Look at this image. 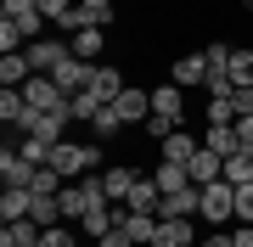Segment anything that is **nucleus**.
Here are the masks:
<instances>
[{
  "label": "nucleus",
  "instance_id": "1",
  "mask_svg": "<svg viewBox=\"0 0 253 247\" xmlns=\"http://www.w3.org/2000/svg\"><path fill=\"white\" fill-rule=\"evenodd\" d=\"M45 169H56L62 180H84V174H96V169H107V163H101V146L56 141V146H51V163H45Z\"/></svg>",
  "mask_w": 253,
  "mask_h": 247
},
{
  "label": "nucleus",
  "instance_id": "2",
  "mask_svg": "<svg viewBox=\"0 0 253 247\" xmlns=\"http://www.w3.org/2000/svg\"><path fill=\"white\" fill-rule=\"evenodd\" d=\"M197 219H208V225H225V219H236V185L231 180H214V185H203V213Z\"/></svg>",
  "mask_w": 253,
  "mask_h": 247
},
{
  "label": "nucleus",
  "instance_id": "3",
  "mask_svg": "<svg viewBox=\"0 0 253 247\" xmlns=\"http://www.w3.org/2000/svg\"><path fill=\"white\" fill-rule=\"evenodd\" d=\"M23 51H28V62H34V73H56V68L73 56V45H68L62 34H56V39H45V34H40V39H28Z\"/></svg>",
  "mask_w": 253,
  "mask_h": 247
},
{
  "label": "nucleus",
  "instance_id": "4",
  "mask_svg": "<svg viewBox=\"0 0 253 247\" xmlns=\"http://www.w3.org/2000/svg\"><path fill=\"white\" fill-rule=\"evenodd\" d=\"M203 213V185H186V191H169L158 202V219H191Z\"/></svg>",
  "mask_w": 253,
  "mask_h": 247
},
{
  "label": "nucleus",
  "instance_id": "5",
  "mask_svg": "<svg viewBox=\"0 0 253 247\" xmlns=\"http://www.w3.org/2000/svg\"><path fill=\"white\" fill-rule=\"evenodd\" d=\"M152 118H169V124H186V90H180V84H158V90H152Z\"/></svg>",
  "mask_w": 253,
  "mask_h": 247
},
{
  "label": "nucleus",
  "instance_id": "6",
  "mask_svg": "<svg viewBox=\"0 0 253 247\" xmlns=\"http://www.w3.org/2000/svg\"><path fill=\"white\" fill-rule=\"evenodd\" d=\"M169 79L180 84V90H203V84H208V56H203V51H191V56H180V62L169 68Z\"/></svg>",
  "mask_w": 253,
  "mask_h": 247
},
{
  "label": "nucleus",
  "instance_id": "7",
  "mask_svg": "<svg viewBox=\"0 0 253 247\" xmlns=\"http://www.w3.org/2000/svg\"><path fill=\"white\" fill-rule=\"evenodd\" d=\"M113 107H118V118H124V124H146V118H152V90H135V84H124V96H118Z\"/></svg>",
  "mask_w": 253,
  "mask_h": 247
},
{
  "label": "nucleus",
  "instance_id": "8",
  "mask_svg": "<svg viewBox=\"0 0 253 247\" xmlns=\"http://www.w3.org/2000/svg\"><path fill=\"white\" fill-rule=\"evenodd\" d=\"M197 152H203V141L191 135V129H174L169 141H158V157H163V163H191Z\"/></svg>",
  "mask_w": 253,
  "mask_h": 247
},
{
  "label": "nucleus",
  "instance_id": "9",
  "mask_svg": "<svg viewBox=\"0 0 253 247\" xmlns=\"http://www.w3.org/2000/svg\"><path fill=\"white\" fill-rule=\"evenodd\" d=\"M34 174H40V169L28 163L23 152H11V146L0 152V180H6V185H23V191H34Z\"/></svg>",
  "mask_w": 253,
  "mask_h": 247
},
{
  "label": "nucleus",
  "instance_id": "10",
  "mask_svg": "<svg viewBox=\"0 0 253 247\" xmlns=\"http://www.w3.org/2000/svg\"><path fill=\"white\" fill-rule=\"evenodd\" d=\"M28 79H34V62H28V51H6V56H0V84H6V90H23Z\"/></svg>",
  "mask_w": 253,
  "mask_h": 247
},
{
  "label": "nucleus",
  "instance_id": "11",
  "mask_svg": "<svg viewBox=\"0 0 253 247\" xmlns=\"http://www.w3.org/2000/svg\"><path fill=\"white\" fill-rule=\"evenodd\" d=\"M118 225L135 236V247H152V236H158V213H135V208H124V202H118Z\"/></svg>",
  "mask_w": 253,
  "mask_h": 247
},
{
  "label": "nucleus",
  "instance_id": "12",
  "mask_svg": "<svg viewBox=\"0 0 253 247\" xmlns=\"http://www.w3.org/2000/svg\"><path fill=\"white\" fill-rule=\"evenodd\" d=\"M51 79H56V84H62V90H68V96H79V90H84V84H90V79H96V62H79V56H68V62H62V68H56V73H51Z\"/></svg>",
  "mask_w": 253,
  "mask_h": 247
},
{
  "label": "nucleus",
  "instance_id": "13",
  "mask_svg": "<svg viewBox=\"0 0 253 247\" xmlns=\"http://www.w3.org/2000/svg\"><path fill=\"white\" fill-rule=\"evenodd\" d=\"M84 90H90L96 101H118V96H124V73H118L113 62H96V79L84 84Z\"/></svg>",
  "mask_w": 253,
  "mask_h": 247
},
{
  "label": "nucleus",
  "instance_id": "14",
  "mask_svg": "<svg viewBox=\"0 0 253 247\" xmlns=\"http://www.w3.org/2000/svg\"><path fill=\"white\" fill-rule=\"evenodd\" d=\"M186 169H191V185H214V180H225V157H219V152H208V146L191 157Z\"/></svg>",
  "mask_w": 253,
  "mask_h": 247
},
{
  "label": "nucleus",
  "instance_id": "15",
  "mask_svg": "<svg viewBox=\"0 0 253 247\" xmlns=\"http://www.w3.org/2000/svg\"><path fill=\"white\" fill-rule=\"evenodd\" d=\"M203 146L231 157V152H242V135H236V124H203Z\"/></svg>",
  "mask_w": 253,
  "mask_h": 247
},
{
  "label": "nucleus",
  "instance_id": "16",
  "mask_svg": "<svg viewBox=\"0 0 253 247\" xmlns=\"http://www.w3.org/2000/svg\"><path fill=\"white\" fill-rule=\"evenodd\" d=\"M40 236H45L40 219H11L6 230H0V247H40Z\"/></svg>",
  "mask_w": 253,
  "mask_h": 247
},
{
  "label": "nucleus",
  "instance_id": "17",
  "mask_svg": "<svg viewBox=\"0 0 253 247\" xmlns=\"http://www.w3.org/2000/svg\"><path fill=\"white\" fill-rule=\"evenodd\" d=\"M135 180H141V174H135V169H124V163L101 169V185H107V197H113V202H129V191H135Z\"/></svg>",
  "mask_w": 253,
  "mask_h": 247
},
{
  "label": "nucleus",
  "instance_id": "18",
  "mask_svg": "<svg viewBox=\"0 0 253 247\" xmlns=\"http://www.w3.org/2000/svg\"><path fill=\"white\" fill-rule=\"evenodd\" d=\"M34 213V191H23V185H6V197H0V219H28Z\"/></svg>",
  "mask_w": 253,
  "mask_h": 247
},
{
  "label": "nucleus",
  "instance_id": "19",
  "mask_svg": "<svg viewBox=\"0 0 253 247\" xmlns=\"http://www.w3.org/2000/svg\"><path fill=\"white\" fill-rule=\"evenodd\" d=\"M152 247H197V242H191V219H158Z\"/></svg>",
  "mask_w": 253,
  "mask_h": 247
},
{
  "label": "nucleus",
  "instance_id": "20",
  "mask_svg": "<svg viewBox=\"0 0 253 247\" xmlns=\"http://www.w3.org/2000/svg\"><path fill=\"white\" fill-rule=\"evenodd\" d=\"M152 180H158V191L169 197V191H186V185H191V169H186V163H163V157H158Z\"/></svg>",
  "mask_w": 253,
  "mask_h": 247
},
{
  "label": "nucleus",
  "instance_id": "21",
  "mask_svg": "<svg viewBox=\"0 0 253 247\" xmlns=\"http://www.w3.org/2000/svg\"><path fill=\"white\" fill-rule=\"evenodd\" d=\"M158 202H163L158 180H152V174H141V180H135V191H129V202H124V208H135V213H158Z\"/></svg>",
  "mask_w": 253,
  "mask_h": 247
},
{
  "label": "nucleus",
  "instance_id": "22",
  "mask_svg": "<svg viewBox=\"0 0 253 247\" xmlns=\"http://www.w3.org/2000/svg\"><path fill=\"white\" fill-rule=\"evenodd\" d=\"M225 180L231 185H253V146H242V152L225 157Z\"/></svg>",
  "mask_w": 253,
  "mask_h": 247
},
{
  "label": "nucleus",
  "instance_id": "23",
  "mask_svg": "<svg viewBox=\"0 0 253 247\" xmlns=\"http://www.w3.org/2000/svg\"><path fill=\"white\" fill-rule=\"evenodd\" d=\"M101 39H107L101 28H84V34H73L68 45H73V56H79V62H101Z\"/></svg>",
  "mask_w": 253,
  "mask_h": 247
},
{
  "label": "nucleus",
  "instance_id": "24",
  "mask_svg": "<svg viewBox=\"0 0 253 247\" xmlns=\"http://www.w3.org/2000/svg\"><path fill=\"white\" fill-rule=\"evenodd\" d=\"M0 118L17 129V124L28 118V96H23V90H0Z\"/></svg>",
  "mask_w": 253,
  "mask_h": 247
},
{
  "label": "nucleus",
  "instance_id": "25",
  "mask_svg": "<svg viewBox=\"0 0 253 247\" xmlns=\"http://www.w3.org/2000/svg\"><path fill=\"white\" fill-rule=\"evenodd\" d=\"M203 124H236V101H231V90H225V96H208Z\"/></svg>",
  "mask_w": 253,
  "mask_h": 247
},
{
  "label": "nucleus",
  "instance_id": "26",
  "mask_svg": "<svg viewBox=\"0 0 253 247\" xmlns=\"http://www.w3.org/2000/svg\"><path fill=\"white\" fill-rule=\"evenodd\" d=\"M17 152H23L34 169H45V163H51V141H40V135H23V141H17Z\"/></svg>",
  "mask_w": 253,
  "mask_h": 247
},
{
  "label": "nucleus",
  "instance_id": "27",
  "mask_svg": "<svg viewBox=\"0 0 253 247\" xmlns=\"http://www.w3.org/2000/svg\"><path fill=\"white\" fill-rule=\"evenodd\" d=\"M90 129H96V141H113L118 129H124V118H118V107H113V101H107V107L96 112V124H90Z\"/></svg>",
  "mask_w": 253,
  "mask_h": 247
},
{
  "label": "nucleus",
  "instance_id": "28",
  "mask_svg": "<svg viewBox=\"0 0 253 247\" xmlns=\"http://www.w3.org/2000/svg\"><path fill=\"white\" fill-rule=\"evenodd\" d=\"M231 84H253V51H231Z\"/></svg>",
  "mask_w": 253,
  "mask_h": 247
},
{
  "label": "nucleus",
  "instance_id": "29",
  "mask_svg": "<svg viewBox=\"0 0 253 247\" xmlns=\"http://www.w3.org/2000/svg\"><path fill=\"white\" fill-rule=\"evenodd\" d=\"M40 247H79V236H73L68 225H45V236H40Z\"/></svg>",
  "mask_w": 253,
  "mask_h": 247
},
{
  "label": "nucleus",
  "instance_id": "30",
  "mask_svg": "<svg viewBox=\"0 0 253 247\" xmlns=\"http://www.w3.org/2000/svg\"><path fill=\"white\" fill-rule=\"evenodd\" d=\"M236 225H253V185H236Z\"/></svg>",
  "mask_w": 253,
  "mask_h": 247
},
{
  "label": "nucleus",
  "instance_id": "31",
  "mask_svg": "<svg viewBox=\"0 0 253 247\" xmlns=\"http://www.w3.org/2000/svg\"><path fill=\"white\" fill-rule=\"evenodd\" d=\"M79 6H84V11H90V17H96L101 28H107V23H113V0H79Z\"/></svg>",
  "mask_w": 253,
  "mask_h": 247
},
{
  "label": "nucleus",
  "instance_id": "32",
  "mask_svg": "<svg viewBox=\"0 0 253 247\" xmlns=\"http://www.w3.org/2000/svg\"><path fill=\"white\" fill-rule=\"evenodd\" d=\"M96 247H135V236H129V230H124V225H113V230H107V236H101Z\"/></svg>",
  "mask_w": 253,
  "mask_h": 247
},
{
  "label": "nucleus",
  "instance_id": "33",
  "mask_svg": "<svg viewBox=\"0 0 253 247\" xmlns=\"http://www.w3.org/2000/svg\"><path fill=\"white\" fill-rule=\"evenodd\" d=\"M174 129H180V124H169V118H146V135H152V141H169Z\"/></svg>",
  "mask_w": 253,
  "mask_h": 247
},
{
  "label": "nucleus",
  "instance_id": "34",
  "mask_svg": "<svg viewBox=\"0 0 253 247\" xmlns=\"http://www.w3.org/2000/svg\"><path fill=\"white\" fill-rule=\"evenodd\" d=\"M197 247H236V236H231V230H208Z\"/></svg>",
  "mask_w": 253,
  "mask_h": 247
},
{
  "label": "nucleus",
  "instance_id": "35",
  "mask_svg": "<svg viewBox=\"0 0 253 247\" xmlns=\"http://www.w3.org/2000/svg\"><path fill=\"white\" fill-rule=\"evenodd\" d=\"M236 135H242V146H253V112H242V118H236Z\"/></svg>",
  "mask_w": 253,
  "mask_h": 247
},
{
  "label": "nucleus",
  "instance_id": "36",
  "mask_svg": "<svg viewBox=\"0 0 253 247\" xmlns=\"http://www.w3.org/2000/svg\"><path fill=\"white\" fill-rule=\"evenodd\" d=\"M231 236H236V247H253V225H236Z\"/></svg>",
  "mask_w": 253,
  "mask_h": 247
},
{
  "label": "nucleus",
  "instance_id": "37",
  "mask_svg": "<svg viewBox=\"0 0 253 247\" xmlns=\"http://www.w3.org/2000/svg\"><path fill=\"white\" fill-rule=\"evenodd\" d=\"M248 6H253V0H248Z\"/></svg>",
  "mask_w": 253,
  "mask_h": 247
}]
</instances>
